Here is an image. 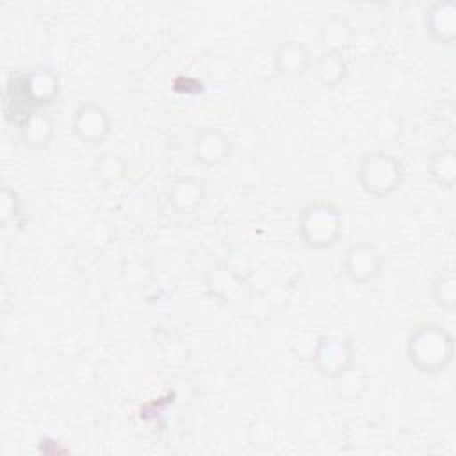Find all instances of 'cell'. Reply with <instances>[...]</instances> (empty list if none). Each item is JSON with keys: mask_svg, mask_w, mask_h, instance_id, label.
I'll use <instances>...</instances> for the list:
<instances>
[{"mask_svg": "<svg viewBox=\"0 0 456 456\" xmlns=\"http://www.w3.org/2000/svg\"><path fill=\"white\" fill-rule=\"evenodd\" d=\"M314 62L306 43L299 39H283L273 52V66L280 77L297 78L310 71Z\"/></svg>", "mask_w": 456, "mask_h": 456, "instance_id": "9", "label": "cell"}, {"mask_svg": "<svg viewBox=\"0 0 456 456\" xmlns=\"http://www.w3.org/2000/svg\"><path fill=\"white\" fill-rule=\"evenodd\" d=\"M431 301L440 308L452 312L456 308V274L447 269L431 281Z\"/></svg>", "mask_w": 456, "mask_h": 456, "instance_id": "19", "label": "cell"}, {"mask_svg": "<svg viewBox=\"0 0 456 456\" xmlns=\"http://www.w3.org/2000/svg\"><path fill=\"white\" fill-rule=\"evenodd\" d=\"M233 142L219 126H203L194 139L192 157L203 167H219L230 160Z\"/></svg>", "mask_w": 456, "mask_h": 456, "instance_id": "7", "label": "cell"}, {"mask_svg": "<svg viewBox=\"0 0 456 456\" xmlns=\"http://www.w3.org/2000/svg\"><path fill=\"white\" fill-rule=\"evenodd\" d=\"M207 290L224 305H240L246 297V285L240 274L228 264L212 265L205 276Z\"/></svg>", "mask_w": 456, "mask_h": 456, "instance_id": "8", "label": "cell"}, {"mask_svg": "<svg viewBox=\"0 0 456 456\" xmlns=\"http://www.w3.org/2000/svg\"><path fill=\"white\" fill-rule=\"evenodd\" d=\"M207 192L200 180L196 178H178L175 180L166 192V200L173 210L178 214H194L205 203Z\"/></svg>", "mask_w": 456, "mask_h": 456, "instance_id": "13", "label": "cell"}, {"mask_svg": "<svg viewBox=\"0 0 456 456\" xmlns=\"http://www.w3.org/2000/svg\"><path fill=\"white\" fill-rule=\"evenodd\" d=\"M248 444L256 451H267L276 444V428L265 420H255L248 429Z\"/></svg>", "mask_w": 456, "mask_h": 456, "instance_id": "23", "label": "cell"}, {"mask_svg": "<svg viewBox=\"0 0 456 456\" xmlns=\"http://www.w3.org/2000/svg\"><path fill=\"white\" fill-rule=\"evenodd\" d=\"M428 173L438 187L452 189L456 183V151L452 148L436 150L428 162Z\"/></svg>", "mask_w": 456, "mask_h": 456, "instance_id": "16", "label": "cell"}, {"mask_svg": "<svg viewBox=\"0 0 456 456\" xmlns=\"http://www.w3.org/2000/svg\"><path fill=\"white\" fill-rule=\"evenodd\" d=\"M385 258L381 251L369 240L351 244L342 256L344 274L354 285H370L383 273Z\"/></svg>", "mask_w": 456, "mask_h": 456, "instance_id": "5", "label": "cell"}, {"mask_svg": "<svg viewBox=\"0 0 456 456\" xmlns=\"http://www.w3.org/2000/svg\"><path fill=\"white\" fill-rule=\"evenodd\" d=\"M0 217H2L4 228H7L9 224L21 226L20 224V219L23 217L21 200H20L18 192L7 185H4L0 191Z\"/></svg>", "mask_w": 456, "mask_h": 456, "instance_id": "22", "label": "cell"}, {"mask_svg": "<svg viewBox=\"0 0 456 456\" xmlns=\"http://www.w3.org/2000/svg\"><path fill=\"white\" fill-rule=\"evenodd\" d=\"M315 370L326 379H337L354 365V346L347 337L321 335L312 351Z\"/></svg>", "mask_w": 456, "mask_h": 456, "instance_id": "4", "label": "cell"}, {"mask_svg": "<svg viewBox=\"0 0 456 456\" xmlns=\"http://www.w3.org/2000/svg\"><path fill=\"white\" fill-rule=\"evenodd\" d=\"M18 135L23 146L30 150H43L55 135V121L45 110L36 109L18 125Z\"/></svg>", "mask_w": 456, "mask_h": 456, "instance_id": "14", "label": "cell"}, {"mask_svg": "<svg viewBox=\"0 0 456 456\" xmlns=\"http://www.w3.org/2000/svg\"><path fill=\"white\" fill-rule=\"evenodd\" d=\"M356 41V30L347 18L340 14H330L319 27V45L322 52L346 55Z\"/></svg>", "mask_w": 456, "mask_h": 456, "instance_id": "12", "label": "cell"}, {"mask_svg": "<svg viewBox=\"0 0 456 456\" xmlns=\"http://www.w3.org/2000/svg\"><path fill=\"white\" fill-rule=\"evenodd\" d=\"M112 132L110 114L98 102H84L71 119V134L86 146L103 144Z\"/></svg>", "mask_w": 456, "mask_h": 456, "instance_id": "6", "label": "cell"}, {"mask_svg": "<svg viewBox=\"0 0 456 456\" xmlns=\"http://www.w3.org/2000/svg\"><path fill=\"white\" fill-rule=\"evenodd\" d=\"M153 278L151 264L142 256L125 258L121 264V281L128 290H144L148 289Z\"/></svg>", "mask_w": 456, "mask_h": 456, "instance_id": "18", "label": "cell"}, {"mask_svg": "<svg viewBox=\"0 0 456 456\" xmlns=\"http://www.w3.org/2000/svg\"><path fill=\"white\" fill-rule=\"evenodd\" d=\"M406 358L420 374H440L452 363L454 337L436 322H424L408 335Z\"/></svg>", "mask_w": 456, "mask_h": 456, "instance_id": "1", "label": "cell"}, {"mask_svg": "<svg viewBox=\"0 0 456 456\" xmlns=\"http://www.w3.org/2000/svg\"><path fill=\"white\" fill-rule=\"evenodd\" d=\"M404 182L403 162L385 150L365 155L358 166V185L369 196L385 200L397 192Z\"/></svg>", "mask_w": 456, "mask_h": 456, "instance_id": "3", "label": "cell"}, {"mask_svg": "<svg viewBox=\"0 0 456 456\" xmlns=\"http://www.w3.org/2000/svg\"><path fill=\"white\" fill-rule=\"evenodd\" d=\"M312 75L315 82L324 89L340 87L349 75V64L344 55L321 52V55L312 62Z\"/></svg>", "mask_w": 456, "mask_h": 456, "instance_id": "15", "label": "cell"}, {"mask_svg": "<svg viewBox=\"0 0 456 456\" xmlns=\"http://www.w3.org/2000/svg\"><path fill=\"white\" fill-rule=\"evenodd\" d=\"M23 91L30 107L41 109L52 105L61 94V78L50 68H37L21 75Z\"/></svg>", "mask_w": 456, "mask_h": 456, "instance_id": "11", "label": "cell"}, {"mask_svg": "<svg viewBox=\"0 0 456 456\" xmlns=\"http://www.w3.org/2000/svg\"><path fill=\"white\" fill-rule=\"evenodd\" d=\"M262 167L253 159H244L235 167V178L240 187H258L262 183Z\"/></svg>", "mask_w": 456, "mask_h": 456, "instance_id": "24", "label": "cell"}, {"mask_svg": "<svg viewBox=\"0 0 456 456\" xmlns=\"http://www.w3.org/2000/svg\"><path fill=\"white\" fill-rule=\"evenodd\" d=\"M335 381V390L340 397L347 399V401H353V399H358L365 387H367V376L363 372V369L360 367H351L347 372H344L340 378L333 379Z\"/></svg>", "mask_w": 456, "mask_h": 456, "instance_id": "20", "label": "cell"}, {"mask_svg": "<svg viewBox=\"0 0 456 456\" xmlns=\"http://www.w3.org/2000/svg\"><path fill=\"white\" fill-rule=\"evenodd\" d=\"M372 137L381 144H394L403 134V123L397 116L390 112L379 114L372 123Z\"/></svg>", "mask_w": 456, "mask_h": 456, "instance_id": "21", "label": "cell"}, {"mask_svg": "<svg viewBox=\"0 0 456 456\" xmlns=\"http://www.w3.org/2000/svg\"><path fill=\"white\" fill-rule=\"evenodd\" d=\"M93 171H94L96 180L103 187H112L126 176L128 164L121 155H118L114 151H107V153L96 157V160L93 164Z\"/></svg>", "mask_w": 456, "mask_h": 456, "instance_id": "17", "label": "cell"}, {"mask_svg": "<svg viewBox=\"0 0 456 456\" xmlns=\"http://www.w3.org/2000/svg\"><path fill=\"white\" fill-rule=\"evenodd\" d=\"M344 230L342 210L328 200H315L303 207L297 217V233L303 244L314 251L333 248Z\"/></svg>", "mask_w": 456, "mask_h": 456, "instance_id": "2", "label": "cell"}, {"mask_svg": "<svg viewBox=\"0 0 456 456\" xmlns=\"http://www.w3.org/2000/svg\"><path fill=\"white\" fill-rule=\"evenodd\" d=\"M426 34L438 45L452 46L456 41V2L438 0L424 11Z\"/></svg>", "mask_w": 456, "mask_h": 456, "instance_id": "10", "label": "cell"}]
</instances>
